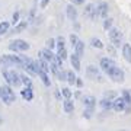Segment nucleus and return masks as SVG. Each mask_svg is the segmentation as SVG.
<instances>
[{
    "label": "nucleus",
    "mask_w": 131,
    "mask_h": 131,
    "mask_svg": "<svg viewBox=\"0 0 131 131\" xmlns=\"http://www.w3.org/2000/svg\"><path fill=\"white\" fill-rule=\"evenodd\" d=\"M121 96L124 98V101H125V103H127V106H131V92L130 90H122V93H121Z\"/></svg>",
    "instance_id": "23"
},
{
    "label": "nucleus",
    "mask_w": 131,
    "mask_h": 131,
    "mask_svg": "<svg viewBox=\"0 0 131 131\" xmlns=\"http://www.w3.org/2000/svg\"><path fill=\"white\" fill-rule=\"evenodd\" d=\"M106 74H108V77L112 80V82H115V83H122V82L125 80L124 71H122L118 66H112V67L106 71Z\"/></svg>",
    "instance_id": "2"
},
{
    "label": "nucleus",
    "mask_w": 131,
    "mask_h": 131,
    "mask_svg": "<svg viewBox=\"0 0 131 131\" xmlns=\"http://www.w3.org/2000/svg\"><path fill=\"white\" fill-rule=\"evenodd\" d=\"M103 98L109 99V101H114V99L117 98V92H115V90H108V92L103 93Z\"/></svg>",
    "instance_id": "30"
},
{
    "label": "nucleus",
    "mask_w": 131,
    "mask_h": 131,
    "mask_svg": "<svg viewBox=\"0 0 131 131\" xmlns=\"http://www.w3.org/2000/svg\"><path fill=\"white\" fill-rule=\"evenodd\" d=\"M90 45L93 48H99V50H101V48H103V42L101 41L99 38H92V39H90Z\"/></svg>",
    "instance_id": "24"
},
{
    "label": "nucleus",
    "mask_w": 131,
    "mask_h": 131,
    "mask_svg": "<svg viewBox=\"0 0 131 131\" xmlns=\"http://www.w3.org/2000/svg\"><path fill=\"white\" fill-rule=\"evenodd\" d=\"M10 29V24L9 22H0V35L3 34H7Z\"/></svg>",
    "instance_id": "26"
},
{
    "label": "nucleus",
    "mask_w": 131,
    "mask_h": 131,
    "mask_svg": "<svg viewBox=\"0 0 131 131\" xmlns=\"http://www.w3.org/2000/svg\"><path fill=\"white\" fill-rule=\"evenodd\" d=\"M99 66H101V69H102L105 73H106L112 66H115V61L114 60H111L109 57H102L101 60H99Z\"/></svg>",
    "instance_id": "9"
},
{
    "label": "nucleus",
    "mask_w": 131,
    "mask_h": 131,
    "mask_svg": "<svg viewBox=\"0 0 131 131\" xmlns=\"http://www.w3.org/2000/svg\"><path fill=\"white\" fill-rule=\"evenodd\" d=\"M0 98H2V101L6 105H10V103L15 102L16 96H15L13 90H12V88L9 84H5V86H0Z\"/></svg>",
    "instance_id": "1"
},
{
    "label": "nucleus",
    "mask_w": 131,
    "mask_h": 131,
    "mask_svg": "<svg viewBox=\"0 0 131 131\" xmlns=\"http://www.w3.org/2000/svg\"><path fill=\"white\" fill-rule=\"evenodd\" d=\"M63 108H64L66 114H71L74 111V103L71 99H64V103H63Z\"/></svg>",
    "instance_id": "16"
},
{
    "label": "nucleus",
    "mask_w": 131,
    "mask_h": 131,
    "mask_svg": "<svg viewBox=\"0 0 131 131\" xmlns=\"http://www.w3.org/2000/svg\"><path fill=\"white\" fill-rule=\"evenodd\" d=\"M48 48H50V50L57 48V41L54 39V38H50V39H48Z\"/></svg>",
    "instance_id": "33"
},
{
    "label": "nucleus",
    "mask_w": 131,
    "mask_h": 131,
    "mask_svg": "<svg viewBox=\"0 0 131 131\" xmlns=\"http://www.w3.org/2000/svg\"><path fill=\"white\" fill-rule=\"evenodd\" d=\"M112 25H114V19L112 18H109V16H108L106 19H103V29L109 31L111 28H114Z\"/></svg>",
    "instance_id": "25"
},
{
    "label": "nucleus",
    "mask_w": 131,
    "mask_h": 131,
    "mask_svg": "<svg viewBox=\"0 0 131 131\" xmlns=\"http://www.w3.org/2000/svg\"><path fill=\"white\" fill-rule=\"evenodd\" d=\"M73 24H74V29H76V31H80V25L77 24V20H76V22H73Z\"/></svg>",
    "instance_id": "43"
},
{
    "label": "nucleus",
    "mask_w": 131,
    "mask_h": 131,
    "mask_svg": "<svg viewBox=\"0 0 131 131\" xmlns=\"http://www.w3.org/2000/svg\"><path fill=\"white\" fill-rule=\"evenodd\" d=\"M61 93H63V98L64 99H71V96H73V92L69 88H63L61 89Z\"/></svg>",
    "instance_id": "29"
},
{
    "label": "nucleus",
    "mask_w": 131,
    "mask_h": 131,
    "mask_svg": "<svg viewBox=\"0 0 131 131\" xmlns=\"http://www.w3.org/2000/svg\"><path fill=\"white\" fill-rule=\"evenodd\" d=\"M84 2H86V0H71L73 5H83Z\"/></svg>",
    "instance_id": "40"
},
{
    "label": "nucleus",
    "mask_w": 131,
    "mask_h": 131,
    "mask_svg": "<svg viewBox=\"0 0 131 131\" xmlns=\"http://www.w3.org/2000/svg\"><path fill=\"white\" fill-rule=\"evenodd\" d=\"M57 48H63V47H66V39H64V37H57Z\"/></svg>",
    "instance_id": "31"
},
{
    "label": "nucleus",
    "mask_w": 131,
    "mask_h": 131,
    "mask_svg": "<svg viewBox=\"0 0 131 131\" xmlns=\"http://www.w3.org/2000/svg\"><path fill=\"white\" fill-rule=\"evenodd\" d=\"M112 109L114 111H117V112H124L127 109V103H125V101H124V98H115L112 101Z\"/></svg>",
    "instance_id": "7"
},
{
    "label": "nucleus",
    "mask_w": 131,
    "mask_h": 131,
    "mask_svg": "<svg viewBox=\"0 0 131 131\" xmlns=\"http://www.w3.org/2000/svg\"><path fill=\"white\" fill-rule=\"evenodd\" d=\"M20 76V82H22V86H25V88H31L32 89V80L29 79L26 74H19Z\"/></svg>",
    "instance_id": "22"
},
{
    "label": "nucleus",
    "mask_w": 131,
    "mask_h": 131,
    "mask_svg": "<svg viewBox=\"0 0 131 131\" xmlns=\"http://www.w3.org/2000/svg\"><path fill=\"white\" fill-rule=\"evenodd\" d=\"M20 96L25 99V101H32L34 99V92H32V89L31 88H25V89H22L20 90Z\"/></svg>",
    "instance_id": "14"
},
{
    "label": "nucleus",
    "mask_w": 131,
    "mask_h": 131,
    "mask_svg": "<svg viewBox=\"0 0 131 131\" xmlns=\"http://www.w3.org/2000/svg\"><path fill=\"white\" fill-rule=\"evenodd\" d=\"M19 18H20V13L16 10V12L13 13V16H12V24H18V22H19Z\"/></svg>",
    "instance_id": "34"
},
{
    "label": "nucleus",
    "mask_w": 131,
    "mask_h": 131,
    "mask_svg": "<svg viewBox=\"0 0 131 131\" xmlns=\"http://www.w3.org/2000/svg\"><path fill=\"white\" fill-rule=\"evenodd\" d=\"M48 3H50V0H41V3H39V5H41V7H45Z\"/></svg>",
    "instance_id": "41"
},
{
    "label": "nucleus",
    "mask_w": 131,
    "mask_h": 131,
    "mask_svg": "<svg viewBox=\"0 0 131 131\" xmlns=\"http://www.w3.org/2000/svg\"><path fill=\"white\" fill-rule=\"evenodd\" d=\"M99 106H101V109H103V111H109V109H112V101H109V99H106V98H102L99 101Z\"/></svg>",
    "instance_id": "15"
},
{
    "label": "nucleus",
    "mask_w": 131,
    "mask_h": 131,
    "mask_svg": "<svg viewBox=\"0 0 131 131\" xmlns=\"http://www.w3.org/2000/svg\"><path fill=\"white\" fill-rule=\"evenodd\" d=\"M96 7H98L99 18H102V20H103V19H106V18H108V12H109V6H108V3L102 2V3H99Z\"/></svg>",
    "instance_id": "11"
},
{
    "label": "nucleus",
    "mask_w": 131,
    "mask_h": 131,
    "mask_svg": "<svg viewBox=\"0 0 131 131\" xmlns=\"http://www.w3.org/2000/svg\"><path fill=\"white\" fill-rule=\"evenodd\" d=\"M69 41H70V44L73 45V47H74V45H76V44H77V42L80 41V39H79V37H77L76 34H71L70 37H69Z\"/></svg>",
    "instance_id": "32"
},
{
    "label": "nucleus",
    "mask_w": 131,
    "mask_h": 131,
    "mask_svg": "<svg viewBox=\"0 0 131 131\" xmlns=\"http://www.w3.org/2000/svg\"><path fill=\"white\" fill-rule=\"evenodd\" d=\"M86 76L92 80H96V82H102L103 80L102 74L99 73V70L95 66H88V67H86Z\"/></svg>",
    "instance_id": "6"
},
{
    "label": "nucleus",
    "mask_w": 131,
    "mask_h": 131,
    "mask_svg": "<svg viewBox=\"0 0 131 131\" xmlns=\"http://www.w3.org/2000/svg\"><path fill=\"white\" fill-rule=\"evenodd\" d=\"M70 63H71V66H73V69H74L76 71L80 70V57L79 56L71 54V56H70Z\"/></svg>",
    "instance_id": "18"
},
{
    "label": "nucleus",
    "mask_w": 131,
    "mask_h": 131,
    "mask_svg": "<svg viewBox=\"0 0 131 131\" xmlns=\"http://www.w3.org/2000/svg\"><path fill=\"white\" fill-rule=\"evenodd\" d=\"M84 16L88 19H92V20H96L98 19V7H96V5H93V3H89V5L84 6Z\"/></svg>",
    "instance_id": "5"
},
{
    "label": "nucleus",
    "mask_w": 131,
    "mask_h": 131,
    "mask_svg": "<svg viewBox=\"0 0 131 131\" xmlns=\"http://www.w3.org/2000/svg\"><path fill=\"white\" fill-rule=\"evenodd\" d=\"M0 64L5 66V67H10L12 63H10V60H9V56H0Z\"/></svg>",
    "instance_id": "28"
},
{
    "label": "nucleus",
    "mask_w": 131,
    "mask_h": 131,
    "mask_svg": "<svg viewBox=\"0 0 131 131\" xmlns=\"http://www.w3.org/2000/svg\"><path fill=\"white\" fill-rule=\"evenodd\" d=\"M74 54L76 56H79L80 58L83 57V54H84V42L83 41H79L74 45Z\"/></svg>",
    "instance_id": "17"
},
{
    "label": "nucleus",
    "mask_w": 131,
    "mask_h": 131,
    "mask_svg": "<svg viewBox=\"0 0 131 131\" xmlns=\"http://www.w3.org/2000/svg\"><path fill=\"white\" fill-rule=\"evenodd\" d=\"M119 131H125V130H119Z\"/></svg>",
    "instance_id": "44"
},
{
    "label": "nucleus",
    "mask_w": 131,
    "mask_h": 131,
    "mask_svg": "<svg viewBox=\"0 0 131 131\" xmlns=\"http://www.w3.org/2000/svg\"><path fill=\"white\" fill-rule=\"evenodd\" d=\"M108 52L111 54V56H117V51H115V48H114V45L111 44L109 47H108Z\"/></svg>",
    "instance_id": "37"
},
{
    "label": "nucleus",
    "mask_w": 131,
    "mask_h": 131,
    "mask_svg": "<svg viewBox=\"0 0 131 131\" xmlns=\"http://www.w3.org/2000/svg\"><path fill=\"white\" fill-rule=\"evenodd\" d=\"M73 96H74L76 99H80L82 98V93H80V92H76V93H73Z\"/></svg>",
    "instance_id": "42"
},
{
    "label": "nucleus",
    "mask_w": 131,
    "mask_h": 131,
    "mask_svg": "<svg viewBox=\"0 0 131 131\" xmlns=\"http://www.w3.org/2000/svg\"><path fill=\"white\" fill-rule=\"evenodd\" d=\"M54 52L50 50V48H44V50H41V51L38 52V57H39V60L42 61H48V63H51L52 58H54Z\"/></svg>",
    "instance_id": "8"
},
{
    "label": "nucleus",
    "mask_w": 131,
    "mask_h": 131,
    "mask_svg": "<svg viewBox=\"0 0 131 131\" xmlns=\"http://www.w3.org/2000/svg\"><path fill=\"white\" fill-rule=\"evenodd\" d=\"M66 12H67V18L70 19L71 22H76V20H77V16H79V13H77V9L74 7V5H67V7H66Z\"/></svg>",
    "instance_id": "10"
},
{
    "label": "nucleus",
    "mask_w": 131,
    "mask_h": 131,
    "mask_svg": "<svg viewBox=\"0 0 131 131\" xmlns=\"http://www.w3.org/2000/svg\"><path fill=\"white\" fill-rule=\"evenodd\" d=\"M56 50H57V56L61 57L63 60H66V58L69 57V52H67V48H66V47H63V48H56Z\"/></svg>",
    "instance_id": "27"
},
{
    "label": "nucleus",
    "mask_w": 131,
    "mask_h": 131,
    "mask_svg": "<svg viewBox=\"0 0 131 131\" xmlns=\"http://www.w3.org/2000/svg\"><path fill=\"white\" fill-rule=\"evenodd\" d=\"M35 15H37V6H34L32 9H31V12H29V20H34Z\"/></svg>",
    "instance_id": "36"
},
{
    "label": "nucleus",
    "mask_w": 131,
    "mask_h": 131,
    "mask_svg": "<svg viewBox=\"0 0 131 131\" xmlns=\"http://www.w3.org/2000/svg\"><path fill=\"white\" fill-rule=\"evenodd\" d=\"M76 86H77V88H82V86H83V80L80 79V77H77V79H76Z\"/></svg>",
    "instance_id": "39"
},
{
    "label": "nucleus",
    "mask_w": 131,
    "mask_h": 131,
    "mask_svg": "<svg viewBox=\"0 0 131 131\" xmlns=\"http://www.w3.org/2000/svg\"><path fill=\"white\" fill-rule=\"evenodd\" d=\"M83 103H84V106L88 108V109H92V111H93L95 105H96V99H95V96L88 95V96H84L83 98Z\"/></svg>",
    "instance_id": "12"
},
{
    "label": "nucleus",
    "mask_w": 131,
    "mask_h": 131,
    "mask_svg": "<svg viewBox=\"0 0 131 131\" xmlns=\"http://www.w3.org/2000/svg\"><path fill=\"white\" fill-rule=\"evenodd\" d=\"M54 96L57 98V101H61V99H63V93H61V90H56V92H54Z\"/></svg>",
    "instance_id": "38"
},
{
    "label": "nucleus",
    "mask_w": 131,
    "mask_h": 131,
    "mask_svg": "<svg viewBox=\"0 0 131 131\" xmlns=\"http://www.w3.org/2000/svg\"><path fill=\"white\" fill-rule=\"evenodd\" d=\"M26 26H28V22H26V20H24V22H19V24L15 26V29H10V34H18V32H20V31L26 29Z\"/></svg>",
    "instance_id": "20"
},
{
    "label": "nucleus",
    "mask_w": 131,
    "mask_h": 131,
    "mask_svg": "<svg viewBox=\"0 0 131 131\" xmlns=\"http://www.w3.org/2000/svg\"><path fill=\"white\" fill-rule=\"evenodd\" d=\"M109 39H111V44L114 47H121L122 44V34L118 28H111L109 29Z\"/></svg>",
    "instance_id": "4"
},
{
    "label": "nucleus",
    "mask_w": 131,
    "mask_h": 131,
    "mask_svg": "<svg viewBox=\"0 0 131 131\" xmlns=\"http://www.w3.org/2000/svg\"><path fill=\"white\" fill-rule=\"evenodd\" d=\"M39 79H41V82L44 84H45V86H47V88H50V86H51V80H50V77H48V73H45V71H39Z\"/></svg>",
    "instance_id": "21"
},
{
    "label": "nucleus",
    "mask_w": 131,
    "mask_h": 131,
    "mask_svg": "<svg viewBox=\"0 0 131 131\" xmlns=\"http://www.w3.org/2000/svg\"><path fill=\"white\" fill-rule=\"evenodd\" d=\"M76 79L77 76L73 70H66V80L69 82V84H76Z\"/></svg>",
    "instance_id": "19"
},
{
    "label": "nucleus",
    "mask_w": 131,
    "mask_h": 131,
    "mask_svg": "<svg viewBox=\"0 0 131 131\" xmlns=\"http://www.w3.org/2000/svg\"><path fill=\"white\" fill-rule=\"evenodd\" d=\"M92 114H93V111H92V109H88V108H86V111L83 112V117L86 118V119H90V118H92Z\"/></svg>",
    "instance_id": "35"
},
{
    "label": "nucleus",
    "mask_w": 131,
    "mask_h": 131,
    "mask_svg": "<svg viewBox=\"0 0 131 131\" xmlns=\"http://www.w3.org/2000/svg\"><path fill=\"white\" fill-rule=\"evenodd\" d=\"M122 57L128 63H131V45L130 44H122Z\"/></svg>",
    "instance_id": "13"
},
{
    "label": "nucleus",
    "mask_w": 131,
    "mask_h": 131,
    "mask_svg": "<svg viewBox=\"0 0 131 131\" xmlns=\"http://www.w3.org/2000/svg\"><path fill=\"white\" fill-rule=\"evenodd\" d=\"M9 50L15 52H20V51H28L29 50V44L24 39H15L9 44Z\"/></svg>",
    "instance_id": "3"
}]
</instances>
